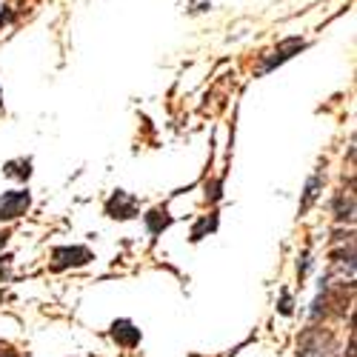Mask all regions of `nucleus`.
I'll list each match as a JSON object with an SVG mask.
<instances>
[{
	"label": "nucleus",
	"mask_w": 357,
	"mask_h": 357,
	"mask_svg": "<svg viewBox=\"0 0 357 357\" xmlns=\"http://www.w3.org/2000/svg\"><path fill=\"white\" fill-rule=\"evenodd\" d=\"M106 215L112 218V220H132V218H137V212H140V206H137V197L135 195H129V192H114L109 200H106Z\"/></svg>",
	"instance_id": "obj_2"
},
{
	"label": "nucleus",
	"mask_w": 357,
	"mask_h": 357,
	"mask_svg": "<svg viewBox=\"0 0 357 357\" xmlns=\"http://www.w3.org/2000/svg\"><path fill=\"white\" fill-rule=\"evenodd\" d=\"M0 357H17V354H15L9 346H0Z\"/></svg>",
	"instance_id": "obj_12"
},
{
	"label": "nucleus",
	"mask_w": 357,
	"mask_h": 357,
	"mask_svg": "<svg viewBox=\"0 0 357 357\" xmlns=\"http://www.w3.org/2000/svg\"><path fill=\"white\" fill-rule=\"evenodd\" d=\"M306 49V40H301V38H291V40H283L278 49H272L269 54H266V61L257 66V75H266V72H272L275 66H280V63H286L289 57H294L297 52H303Z\"/></svg>",
	"instance_id": "obj_3"
},
{
	"label": "nucleus",
	"mask_w": 357,
	"mask_h": 357,
	"mask_svg": "<svg viewBox=\"0 0 357 357\" xmlns=\"http://www.w3.org/2000/svg\"><path fill=\"white\" fill-rule=\"evenodd\" d=\"M109 335H112V340H114L117 346H123V349H135V346L140 343V329H137L132 320H126V317L114 320Z\"/></svg>",
	"instance_id": "obj_6"
},
{
	"label": "nucleus",
	"mask_w": 357,
	"mask_h": 357,
	"mask_svg": "<svg viewBox=\"0 0 357 357\" xmlns=\"http://www.w3.org/2000/svg\"><path fill=\"white\" fill-rule=\"evenodd\" d=\"M143 220H146L149 234H160L163 229H169V226H172V215H169L166 206H155V209L149 212V215H143Z\"/></svg>",
	"instance_id": "obj_7"
},
{
	"label": "nucleus",
	"mask_w": 357,
	"mask_h": 357,
	"mask_svg": "<svg viewBox=\"0 0 357 357\" xmlns=\"http://www.w3.org/2000/svg\"><path fill=\"white\" fill-rule=\"evenodd\" d=\"M320 186H323V174L317 172L312 181H309V186H306V195H303V203H301V212H306L309 206L317 200V195H320Z\"/></svg>",
	"instance_id": "obj_10"
},
{
	"label": "nucleus",
	"mask_w": 357,
	"mask_h": 357,
	"mask_svg": "<svg viewBox=\"0 0 357 357\" xmlns=\"http://www.w3.org/2000/svg\"><path fill=\"white\" fill-rule=\"evenodd\" d=\"M3 172H6L9 177H17V181H29V177H32V160H29V158L9 160V163L3 166Z\"/></svg>",
	"instance_id": "obj_8"
},
{
	"label": "nucleus",
	"mask_w": 357,
	"mask_h": 357,
	"mask_svg": "<svg viewBox=\"0 0 357 357\" xmlns=\"http://www.w3.org/2000/svg\"><path fill=\"white\" fill-rule=\"evenodd\" d=\"M280 312H283V314H291V301H289V294H283V303H280Z\"/></svg>",
	"instance_id": "obj_11"
},
{
	"label": "nucleus",
	"mask_w": 357,
	"mask_h": 357,
	"mask_svg": "<svg viewBox=\"0 0 357 357\" xmlns=\"http://www.w3.org/2000/svg\"><path fill=\"white\" fill-rule=\"evenodd\" d=\"M29 209H32V195H29L26 189L3 192V197H0V220H17Z\"/></svg>",
	"instance_id": "obj_1"
},
{
	"label": "nucleus",
	"mask_w": 357,
	"mask_h": 357,
	"mask_svg": "<svg viewBox=\"0 0 357 357\" xmlns=\"http://www.w3.org/2000/svg\"><path fill=\"white\" fill-rule=\"evenodd\" d=\"M0 106H3V95H0Z\"/></svg>",
	"instance_id": "obj_13"
},
{
	"label": "nucleus",
	"mask_w": 357,
	"mask_h": 357,
	"mask_svg": "<svg viewBox=\"0 0 357 357\" xmlns=\"http://www.w3.org/2000/svg\"><path fill=\"white\" fill-rule=\"evenodd\" d=\"M89 260H92V252L86 246H61L52 252V269L63 272V269H72V266H86Z\"/></svg>",
	"instance_id": "obj_4"
},
{
	"label": "nucleus",
	"mask_w": 357,
	"mask_h": 357,
	"mask_svg": "<svg viewBox=\"0 0 357 357\" xmlns=\"http://www.w3.org/2000/svg\"><path fill=\"white\" fill-rule=\"evenodd\" d=\"M332 346V337L323 335V329H309L303 337H301V357H329V349Z\"/></svg>",
	"instance_id": "obj_5"
},
{
	"label": "nucleus",
	"mask_w": 357,
	"mask_h": 357,
	"mask_svg": "<svg viewBox=\"0 0 357 357\" xmlns=\"http://www.w3.org/2000/svg\"><path fill=\"white\" fill-rule=\"evenodd\" d=\"M215 229H218V215L212 212V215H206V218H200V220L195 223V229H192V241H195V243L203 241V237L209 234V231H215Z\"/></svg>",
	"instance_id": "obj_9"
}]
</instances>
